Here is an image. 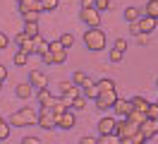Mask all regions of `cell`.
Segmentation results:
<instances>
[{"label":"cell","instance_id":"obj_23","mask_svg":"<svg viewBox=\"0 0 158 144\" xmlns=\"http://www.w3.org/2000/svg\"><path fill=\"white\" fill-rule=\"evenodd\" d=\"M12 63H15L17 67H24L27 63H29V55H27V53H22V50H17V53H15V58H12Z\"/></svg>","mask_w":158,"mask_h":144},{"label":"cell","instance_id":"obj_6","mask_svg":"<svg viewBox=\"0 0 158 144\" xmlns=\"http://www.w3.org/2000/svg\"><path fill=\"white\" fill-rule=\"evenodd\" d=\"M36 113H39V120H36L39 127H43V130H53V127H55V115H53L50 108H41Z\"/></svg>","mask_w":158,"mask_h":144},{"label":"cell","instance_id":"obj_25","mask_svg":"<svg viewBox=\"0 0 158 144\" xmlns=\"http://www.w3.org/2000/svg\"><path fill=\"white\" fill-rule=\"evenodd\" d=\"M94 10H96V12H106V10H113V2H110V0H94Z\"/></svg>","mask_w":158,"mask_h":144},{"label":"cell","instance_id":"obj_43","mask_svg":"<svg viewBox=\"0 0 158 144\" xmlns=\"http://www.w3.org/2000/svg\"><path fill=\"white\" fill-rule=\"evenodd\" d=\"M129 31H132V36H137V34H139V27H137V22H132V24H129Z\"/></svg>","mask_w":158,"mask_h":144},{"label":"cell","instance_id":"obj_5","mask_svg":"<svg viewBox=\"0 0 158 144\" xmlns=\"http://www.w3.org/2000/svg\"><path fill=\"white\" fill-rule=\"evenodd\" d=\"M118 98H120L118 91H101L98 98H96V108H101V111H108V108H113V103H115Z\"/></svg>","mask_w":158,"mask_h":144},{"label":"cell","instance_id":"obj_46","mask_svg":"<svg viewBox=\"0 0 158 144\" xmlns=\"http://www.w3.org/2000/svg\"><path fill=\"white\" fill-rule=\"evenodd\" d=\"M17 2H22V0H17ZM36 2H41V0H36Z\"/></svg>","mask_w":158,"mask_h":144},{"label":"cell","instance_id":"obj_41","mask_svg":"<svg viewBox=\"0 0 158 144\" xmlns=\"http://www.w3.org/2000/svg\"><path fill=\"white\" fill-rule=\"evenodd\" d=\"M79 144H96V137H89V134H86V137L79 139Z\"/></svg>","mask_w":158,"mask_h":144},{"label":"cell","instance_id":"obj_21","mask_svg":"<svg viewBox=\"0 0 158 144\" xmlns=\"http://www.w3.org/2000/svg\"><path fill=\"white\" fill-rule=\"evenodd\" d=\"M50 58H53V65H65V63H67V50L62 48L58 53H50Z\"/></svg>","mask_w":158,"mask_h":144},{"label":"cell","instance_id":"obj_27","mask_svg":"<svg viewBox=\"0 0 158 144\" xmlns=\"http://www.w3.org/2000/svg\"><path fill=\"white\" fill-rule=\"evenodd\" d=\"M84 108H86V98H84V96H77V98L69 103V111H84Z\"/></svg>","mask_w":158,"mask_h":144},{"label":"cell","instance_id":"obj_48","mask_svg":"<svg viewBox=\"0 0 158 144\" xmlns=\"http://www.w3.org/2000/svg\"><path fill=\"white\" fill-rule=\"evenodd\" d=\"M156 103H158V98H156Z\"/></svg>","mask_w":158,"mask_h":144},{"label":"cell","instance_id":"obj_38","mask_svg":"<svg viewBox=\"0 0 158 144\" xmlns=\"http://www.w3.org/2000/svg\"><path fill=\"white\" fill-rule=\"evenodd\" d=\"M7 46H10V36H5V34L0 31V50H5Z\"/></svg>","mask_w":158,"mask_h":144},{"label":"cell","instance_id":"obj_13","mask_svg":"<svg viewBox=\"0 0 158 144\" xmlns=\"http://www.w3.org/2000/svg\"><path fill=\"white\" fill-rule=\"evenodd\" d=\"M15 94H17V98L27 101V98H31V96H34V89H31L29 82H19V84H17V89H15Z\"/></svg>","mask_w":158,"mask_h":144},{"label":"cell","instance_id":"obj_9","mask_svg":"<svg viewBox=\"0 0 158 144\" xmlns=\"http://www.w3.org/2000/svg\"><path fill=\"white\" fill-rule=\"evenodd\" d=\"M74 125H77V115L72 111H65L60 118H55V127H60V130H72Z\"/></svg>","mask_w":158,"mask_h":144},{"label":"cell","instance_id":"obj_30","mask_svg":"<svg viewBox=\"0 0 158 144\" xmlns=\"http://www.w3.org/2000/svg\"><path fill=\"white\" fill-rule=\"evenodd\" d=\"M50 111H53V115H55V118H60V115L65 113V111H69V108H65V106L60 103V98H55V103L50 106Z\"/></svg>","mask_w":158,"mask_h":144},{"label":"cell","instance_id":"obj_7","mask_svg":"<svg viewBox=\"0 0 158 144\" xmlns=\"http://www.w3.org/2000/svg\"><path fill=\"white\" fill-rule=\"evenodd\" d=\"M115 123H118V118H113V115H106V118H101V120H98V137H108V134H115Z\"/></svg>","mask_w":158,"mask_h":144},{"label":"cell","instance_id":"obj_33","mask_svg":"<svg viewBox=\"0 0 158 144\" xmlns=\"http://www.w3.org/2000/svg\"><path fill=\"white\" fill-rule=\"evenodd\" d=\"M24 34H27L29 38L39 36V24H24Z\"/></svg>","mask_w":158,"mask_h":144},{"label":"cell","instance_id":"obj_37","mask_svg":"<svg viewBox=\"0 0 158 144\" xmlns=\"http://www.w3.org/2000/svg\"><path fill=\"white\" fill-rule=\"evenodd\" d=\"M58 50H62L60 41H50V43H48V53H58Z\"/></svg>","mask_w":158,"mask_h":144},{"label":"cell","instance_id":"obj_45","mask_svg":"<svg viewBox=\"0 0 158 144\" xmlns=\"http://www.w3.org/2000/svg\"><path fill=\"white\" fill-rule=\"evenodd\" d=\"M0 91H2V82H0Z\"/></svg>","mask_w":158,"mask_h":144},{"label":"cell","instance_id":"obj_10","mask_svg":"<svg viewBox=\"0 0 158 144\" xmlns=\"http://www.w3.org/2000/svg\"><path fill=\"white\" fill-rule=\"evenodd\" d=\"M34 96H36V101H39L41 108H50V106L55 103V96L50 94L48 86H46V89H36V91H34Z\"/></svg>","mask_w":158,"mask_h":144},{"label":"cell","instance_id":"obj_19","mask_svg":"<svg viewBox=\"0 0 158 144\" xmlns=\"http://www.w3.org/2000/svg\"><path fill=\"white\" fill-rule=\"evenodd\" d=\"M10 132H12L10 123H7L5 118H0V142H7V139H10Z\"/></svg>","mask_w":158,"mask_h":144},{"label":"cell","instance_id":"obj_17","mask_svg":"<svg viewBox=\"0 0 158 144\" xmlns=\"http://www.w3.org/2000/svg\"><path fill=\"white\" fill-rule=\"evenodd\" d=\"M89 82H91V79H89V75H86V72H81V70H77V72L72 75V84H74V86H79V89H81V86H86Z\"/></svg>","mask_w":158,"mask_h":144},{"label":"cell","instance_id":"obj_20","mask_svg":"<svg viewBox=\"0 0 158 144\" xmlns=\"http://www.w3.org/2000/svg\"><path fill=\"white\" fill-rule=\"evenodd\" d=\"M96 86H98V91H115V82H113L110 77L98 79V82H96Z\"/></svg>","mask_w":158,"mask_h":144},{"label":"cell","instance_id":"obj_2","mask_svg":"<svg viewBox=\"0 0 158 144\" xmlns=\"http://www.w3.org/2000/svg\"><path fill=\"white\" fill-rule=\"evenodd\" d=\"M84 43H86L89 50L98 53V50H103V48L108 46V38L103 34V29H86L84 31Z\"/></svg>","mask_w":158,"mask_h":144},{"label":"cell","instance_id":"obj_16","mask_svg":"<svg viewBox=\"0 0 158 144\" xmlns=\"http://www.w3.org/2000/svg\"><path fill=\"white\" fill-rule=\"evenodd\" d=\"M34 53H39V55H46V53H48V41L41 36V34L34 36Z\"/></svg>","mask_w":158,"mask_h":144},{"label":"cell","instance_id":"obj_14","mask_svg":"<svg viewBox=\"0 0 158 144\" xmlns=\"http://www.w3.org/2000/svg\"><path fill=\"white\" fill-rule=\"evenodd\" d=\"M98 94L101 91H98V86H96V82H89L86 86H81V96H84L86 101H96Z\"/></svg>","mask_w":158,"mask_h":144},{"label":"cell","instance_id":"obj_44","mask_svg":"<svg viewBox=\"0 0 158 144\" xmlns=\"http://www.w3.org/2000/svg\"><path fill=\"white\" fill-rule=\"evenodd\" d=\"M86 7H94V0H81V10H86Z\"/></svg>","mask_w":158,"mask_h":144},{"label":"cell","instance_id":"obj_40","mask_svg":"<svg viewBox=\"0 0 158 144\" xmlns=\"http://www.w3.org/2000/svg\"><path fill=\"white\" fill-rule=\"evenodd\" d=\"M22 144H41V139L31 134V137H24V139H22Z\"/></svg>","mask_w":158,"mask_h":144},{"label":"cell","instance_id":"obj_42","mask_svg":"<svg viewBox=\"0 0 158 144\" xmlns=\"http://www.w3.org/2000/svg\"><path fill=\"white\" fill-rule=\"evenodd\" d=\"M5 79H7V67L0 65V82H5Z\"/></svg>","mask_w":158,"mask_h":144},{"label":"cell","instance_id":"obj_3","mask_svg":"<svg viewBox=\"0 0 158 144\" xmlns=\"http://www.w3.org/2000/svg\"><path fill=\"white\" fill-rule=\"evenodd\" d=\"M79 19L86 24V29H101V12H96L94 7L79 10Z\"/></svg>","mask_w":158,"mask_h":144},{"label":"cell","instance_id":"obj_8","mask_svg":"<svg viewBox=\"0 0 158 144\" xmlns=\"http://www.w3.org/2000/svg\"><path fill=\"white\" fill-rule=\"evenodd\" d=\"M27 82H29L31 89L36 91V89H46V86H48V77L43 75L41 70H31V72H29V79H27Z\"/></svg>","mask_w":158,"mask_h":144},{"label":"cell","instance_id":"obj_35","mask_svg":"<svg viewBox=\"0 0 158 144\" xmlns=\"http://www.w3.org/2000/svg\"><path fill=\"white\" fill-rule=\"evenodd\" d=\"M113 48L120 50V53H125V50H127V38H115V41H113Z\"/></svg>","mask_w":158,"mask_h":144},{"label":"cell","instance_id":"obj_11","mask_svg":"<svg viewBox=\"0 0 158 144\" xmlns=\"http://www.w3.org/2000/svg\"><path fill=\"white\" fill-rule=\"evenodd\" d=\"M113 108H115V115H118V118H127V115L132 113V103H129L127 98H118V101L113 103Z\"/></svg>","mask_w":158,"mask_h":144},{"label":"cell","instance_id":"obj_36","mask_svg":"<svg viewBox=\"0 0 158 144\" xmlns=\"http://www.w3.org/2000/svg\"><path fill=\"white\" fill-rule=\"evenodd\" d=\"M125 58V53H120V50H115V48H110V63H120Z\"/></svg>","mask_w":158,"mask_h":144},{"label":"cell","instance_id":"obj_18","mask_svg":"<svg viewBox=\"0 0 158 144\" xmlns=\"http://www.w3.org/2000/svg\"><path fill=\"white\" fill-rule=\"evenodd\" d=\"M144 15L158 22V0H148V2H146V7H144Z\"/></svg>","mask_w":158,"mask_h":144},{"label":"cell","instance_id":"obj_39","mask_svg":"<svg viewBox=\"0 0 158 144\" xmlns=\"http://www.w3.org/2000/svg\"><path fill=\"white\" fill-rule=\"evenodd\" d=\"M134 38H137V43H139V46H146V43H148V34H137Z\"/></svg>","mask_w":158,"mask_h":144},{"label":"cell","instance_id":"obj_12","mask_svg":"<svg viewBox=\"0 0 158 144\" xmlns=\"http://www.w3.org/2000/svg\"><path fill=\"white\" fill-rule=\"evenodd\" d=\"M137 27H139V34H151L153 29H156V19L146 17V15H141L137 19Z\"/></svg>","mask_w":158,"mask_h":144},{"label":"cell","instance_id":"obj_34","mask_svg":"<svg viewBox=\"0 0 158 144\" xmlns=\"http://www.w3.org/2000/svg\"><path fill=\"white\" fill-rule=\"evenodd\" d=\"M96 144H120V139L115 137V134H108V137H98Z\"/></svg>","mask_w":158,"mask_h":144},{"label":"cell","instance_id":"obj_28","mask_svg":"<svg viewBox=\"0 0 158 144\" xmlns=\"http://www.w3.org/2000/svg\"><path fill=\"white\" fill-rule=\"evenodd\" d=\"M39 17H41V12H24L22 15L24 24H39Z\"/></svg>","mask_w":158,"mask_h":144},{"label":"cell","instance_id":"obj_31","mask_svg":"<svg viewBox=\"0 0 158 144\" xmlns=\"http://www.w3.org/2000/svg\"><path fill=\"white\" fill-rule=\"evenodd\" d=\"M146 118H151V120H158V103L153 101V103H148L146 108Z\"/></svg>","mask_w":158,"mask_h":144},{"label":"cell","instance_id":"obj_47","mask_svg":"<svg viewBox=\"0 0 158 144\" xmlns=\"http://www.w3.org/2000/svg\"><path fill=\"white\" fill-rule=\"evenodd\" d=\"M156 86H158V79H156Z\"/></svg>","mask_w":158,"mask_h":144},{"label":"cell","instance_id":"obj_4","mask_svg":"<svg viewBox=\"0 0 158 144\" xmlns=\"http://www.w3.org/2000/svg\"><path fill=\"white\" fill-rule=\"evenodd\" d=\"M139 134L144 137V142L153 139V137L158 134V120H151V118H146L144 123L139 125Z\"/></svg>","mask_w":158,"mask_h":144},{"label":"cell","instance_id":"obj_26","mask_svg":"<svg viewBox=\"0 0 158 144\" xmlns=\"http://www.w3.org/2000/svg\"><path fill=\"white\" fill-rule=\"evenodd\" d=\"M58 41H60V46L65 48V50H69V48L74 46V36H72V34H62Z\"/></svg>","mask_w":158,"mask_h":144},{"label":"cell","instance_id":"obj_22","mask_svg":"<svg viewBox=\"0 0 158 144\" xmlns=\"http://www.w3.org/2000/svg\"><path fill=\"white\" fill-rule=\"evenodd\" d=\"M139 17H141V10H139V7H127V10H125V19H127L129 24L137 22Z\"/></svg>","mask_w":158,"mask_h":144},{"label":"cell","instance_id":"obj_15","mask_svg":"<svg viewBox=\"0 0 158 144\" xmlns=\"http://www.w3.org/2000/svg\"><path fill=\"white\" fill-rule=\"evenodd\" d=\"M129 103H132V111H139V113L146 115V108H148L151 101H146L144 96H132V98H129Z\"/></svg>","mask_w":158,"mask_h":144},{"label":"cell","instance_id":"obj_1","mask_svg":"<svg viewBox=\"0 0 158 144\" xmlns=\"http://www.w3.org/2000/svg\"><path fill=\"white\" fill-rule=\"evenodd\" d=\"M36 120H39V113H36L34 108H29V106L15 111V113L7 118L10 127H29V125H36Z\"/></svg>","mask_w":158,"mask_h":144},{"label":"cell","instance_id":"obj_24","mask_svg":"<svg viewBox=\"0 0 158 144\" xmlns=\"http://www.w3.org/2000/svg\"><path fill=\"white\" fill-rule=\"evenodd\" d=\"M125 120H129V123H134V125H141L144 120H146V115H144V113H139V111H132V113H129Z\"/></svg>","mask_w":158,"mask_h":144},{"label":"cell","instance_id":"obj_29","mask_svg":"<svg viewBox=\"0 0 158 144\" xmlns=\"http://www.w3.org/2000/svg\"><path fill=\"white\" fill-rule=\"evenodd\" d=\"M60 0H41V10L43 12H53V10H58Z\"/></svg>","mask_w":158,"mask_h":144},{"label":"cell","instance_id":"obj_32","mask_svg":"<svg viewBox=\"0 0 158 144\" xmlns=\"http://www.w3.org/2000/svg\"><path fill=\"white\" fill-rule=\"evenodd\" d=\"M120 144H146L144 142V137H141V134H134V137H127V139H120Z\"/></svg>","mask_w":158,"mask_h":144}]
</instances>
